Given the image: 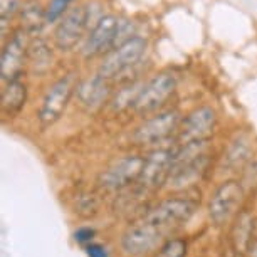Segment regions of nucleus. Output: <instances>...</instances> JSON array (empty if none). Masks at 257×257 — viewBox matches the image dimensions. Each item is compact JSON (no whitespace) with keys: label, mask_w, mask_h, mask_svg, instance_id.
Wrapping results in <instances>:
<instances>
[{"label":"nucleus","mask_w":257,"mask_h":257,"mask_svg":"<svg viewBox=\"0 0 257 257\" xmlns=\"http://www.w3.org/2000/svg\"><path fill=\"white\" fill-rule=\"evenodd\" d=\"M197 207L198 203L193 198H188L185 195H173L160 200L157 205L145 213L143 219L158 225L163 232L170 234V232L177 230L178 227L185 225L195 213Z\"/></svg>","instance_id":"f257e3e1"},{"label":"nucleus","mask_w":257,"mask_h":257,"mask_svg":"<svg viewBox=\"0 0 257 257\" xmlns=\"http://www.w3.org/2000/svg\"><path fill=\"white\" fill-rule=\"evenodd\" d=\"M244 185L239 180H224L208 198V219L213 225L220 227L229 224L232 219L239 215L240 205L244 202Z\"/></svg>","instance_id":"f03ea898"},{"label":"nucleus","mask_w":257,"mask_h":257,"mask_svg":"<svg viewBox=\"0 0 257 257\" xmlns=\"http://www.w3.org/2000/svg\"><path fill=\"white\" fill-rule=\"evenodd\" d=\"M158 225L152 224L147 219H142L128 225L121 234V250L130 257H145L160 249L165 240L170 239Z\"/></svg>","instance_id":"7ed1b4c3"},{"label":"nucleus","mask_w":257,"mask_h":257,"mask_svg":"<svg viewBox=\"0 0 257 257\" xmlns=\"http://www.w3.org/2000/svg\"><path fill=\"white\" fill-rule=\"evenodd\" d=\"M77 86H79L77 74L76 72H67L66 76L57 79L47 89L44 99L41 103V108L37 111L39 123H41L42 128H49L61 118L67 104H69L72 94L77 91Z\"/></svg>","instance_id":"20e7f679"},{"label":"nucleus","mask_w":257,"mask_h":257,"mask_svg":"<svg viewBox=\"0 0 257 257\" xmlns=\"http://www.w3.org/2000/svg\"><path fill=\"white\" fill-rule=\"evenodd\" d=\"M177 91V77L170 72H160L152 79L143 82L137 101H135L133 111L140 116H147L160 109L167 101L172 98Z\"/></svg>","instance_id":"39448f33"},{"label":"nucleus","mask_w":257,"mask_h":257,"mask_svg":"<svg viewBox=\"0 0 257 257\" xmlns=\"http://www.w3.org/2000/svg\"><path fill=\"white\" fill-rule=\"evenodd\" d=\"M145 167V157L142 155H124L114 160L108 168L98 177V185L104 190L116 192L138 183Z\"/></svg>","instance_id":"423d86ee"},{"label":"nucleus","mask_w":257,"mask_h":257,"mask_svg":"<svg viewBox=\"0 0 257 257\" xmlns=\"http://www.w3.org/2000/svg\"><path fill=\"white\" fill-rule=\"evenodd\" d=\"M180 123L182 118L177 109L162 111V113L145 119L142 124L137 126V130L132 135V140L135 145H140V147L158 145L168 140L173 133H177Z\"/></svg>","instance_id":"0eeeda50"},{"label":"nucleus","mask_w":257,"mask_h":257,"mask_svg":"<svg viewBox=\"0 0 257 257\" xmlns=\"http://www.w3.org/2000/svg\"><path fill=\"white\" fill-rule=\"evenodd\" d=\"M147 49V41L143 37H132L116 49L108 52L103 62L98 67V74L104 79H113V77L119 76L121 72L130 69L137 62L142 59Z\"/></svg>","instance_id":"6e6552de"},{"label":"nucleus","mask_w":257,"mask_h":257,"mask_svg":"<svg viewBox=\"0 0 257 257\" xmlns=\"http://www.w3.org/2000/svg\"><path fill=\"white\" fill-rule=\"evenodd\" d=\"M217 126V113L210 106H200L190 111L182 119L177 132L175 142L178 145H187L193 142H208Z\"/></svg>","instance_id":"1a4fd4ad"},{"label":"nucleus","mask_w":257,"mask_h":257,"mask_svg":"<svg viewBox=\"0 0 257 257\" xmlns=\"http://www.w3.org/2000/svg\"><path fill=\"white\" fill-rule=\"evenodd\" d=\"M173 153H175V147L158 148L150 152L145 157V167L137 185L150 192H155L167 185L170 172H172Z\"/></svg>","instance_id":"9d476101"},{"label":"nucleus","mask_w":257,"mask_h":257,"mask_svg":"<svg viewBox=\"0 0 257 257\" xmlns=\"http://www.w3.org/2000/svg\"><path fill=\"white\" fill-rule=\"evenodd\" d=\"M119 26L121 21H118L114 16H104L96 22L94 29L91 31L82 47V56L86 59H93L96 56H101L104 52H111L116 49L119 39Z\"/></svg>","instance_id":"9b49d317"},{"label":"nucleus","mask_w":257,"mask_h":257,"mask_svg":"<svg viewBox=\"0 0 257 257\" xmlns=\"http://www.w3.org/2000/svg\"><path fill=\"white\" fill-rule=\"evenodd\" d=\"M89 14L86 11V7H76L71 12L66 14V17L62 19L54 32V42L56 47L62 52L72 51L77 46V42L81 41L84 29L88 26Z\"/></svg>","instance_id":"f8f14e48"},{"label":"nucleus","mask_w":257,"mask_h":257,"mask_svg":"<svg viewBox=\"0 0 257 257\" xmlns=\"http://www.w3.org/2000/svg\"><path fill=\"white\" fill-rule=\"evenodd\" d=\"M27 32L24 29H17L12 34L11 41L7 42L2 51V79L6 82L21 79L24 72V64H26V54H27V42H26Z\"/></svg>","instance_id":"ddd939ff"},{"label":"nucleus","mask_w":257,"mask_h":257,"mask_svg":"<svg viewBox=\"0 0 257 257\" xmlns=\"http://www.w3.org/2000/svg\"><path fill=\"white\" fill-rule=\"evenodd\" d=\"M106 81L108 79L101 77L99 74L88 77V79H84V81H79L76 94H77L79 103L84 106V108L98 109L109 99L111 89Z\"/></svg>","instance_id":"4468645a"},{"label":"nucleus","mask_w":257,"mask_h":257,"mask_svg":"<svg viewBox=\"0 0 257 257\" xmlns=\"http://www.w3.org/2000/svg\"><path fill=\"white\" fill-rule=\"evenodd\" d=\"M230 242L237 254L244 255L254 245V215L249 210H240L230 229Z\"/></svg>","instance_id":"2eb2a0df"},{"label":"nucleus","mask_w":257,"mask_h":257,"mask_svg":"<svg viewBox=\"0 0 257 257\" xmlns=\"http://www.w3.org/2000/svg\"><path fill=\"white\" fill-rule=\"evenodd\" d=\"M27 101V86L21 79L11 81L2 89V113L7 116H16L26 106Z\"/></svg>","instance_id":"dca6fc26"},{"label":"nucleus","mask_w":257,"mask_h":257,"mask_svg":"<svg viewBox=\"0 0 257 257\" xmlns=\"http://www.w3.org/2000/svg\"><path fill=\"white\" fill-rule=\"evenodd\" d=\"M46 22V9L36 0L27 2L22 9V29L31 36H36L42 31Z\"/></svg>","instance_id":"f3484780"},{"label":"nucleus","mask_w":257,"mask_h":257,"mask_svg":"<svg viewBox=\"0 0 257 257\" xmlns=\"http://www.w3.org/2000/svg\"><path fill=\"white\" fill-rule=\"evenodd\" d=\"M27 57H29V62H31L34 72H37V74H42V72H46L49 69L51 61H52L51 49L47 47L44 41L34 42V44L29 47Z\"/></svg>","instance_id":"a211bd4d"},{"label":"nucleus","mask_w":257,"mask_h":257,"mask_svg":"<svg viewBox=\"0 0 257 257\" xmlns=\"http://www.w3.org/2000/svg\"><path fill=\"white\" fill-rule=\"evenodd\" d=\"M224 157H225L224 162L227 168H230V170L244 168V165L249 162V158H250V148H249V145H247V142L237 138L232 142V145L229 147Z\"/></svg>","instance_id":"6ab92c4d"},{"label":"nucleus","mask_w":257,"mask_h":257,"mask_svg":"<svg viewBox=\"0 0 257 257\" xmlns=\"http://www.w3.org/2000/svg\"><path fill=\"white\" fill-rule=\"evenodd\" d=\"M188 242L183 237H170L160 245L155 257H187Z\"/></svg>","instance_id":"aec40b11"},{"label":"nucleus","mask_w":257,"mask_h":257,"mask_svg":"<svg viewBox=\"0 0 257 257\" xmlns=\"http://www.w3.org/2000/svg\"><path fill=\"white\" fill-rule=\"evenodd\" d=\"M143 84H132L128 86V88L121 89L118 94H116V98L111 101V108L113 111H123V109H128L135 106V101H137L140 91H142Z\"/></svg>","instance_id":"412c9836"},{"label":"nucleus","mask_w":257,"mask_h":257,"mask_svg":"<svg viewBox=\"0 0 257 257\" xmlns=\"http://www.w3.org/2000/svg\"><path fill=\"white\" fill-rule=\"evenodd\" d=\"M72 0H49L46 9V22L52 24L59 19L62 14L67 11V7L71 6Z\"/></svg>","instance_id":"4be33fe9"},{"label":"nucleus","mask_w":257,"mask_h":257,"mask_svg":"<svg viewBox=\"0 0 257 257\" xmlns=\"http://www.w3.org/2000/svg\"><path fill=\"white\" fill-rule=\"evenodd\" d=\"M0 14H2V24L7 22V19H11L19 9V0H2L0 2Z\"/></svg>","instance_id":"5701e85b"},{"label":"nucleus","mask_w":257,"mask_h":257,"mask_svg":"<svg viewBox=\"0 0 257 257\" xmlns=\"http://www.w3.org/2000/svg\"><path fill=\"white\" fill-rule=\"evenodd\" d=\"M94 235H96V230L91 229V227H79L74 234L77 242H91Z\"/></svg>","instance_id":"b1692460"},{"label":"nucleus","mask_w":257,"mask_h":257,"mask_svg":"<svg viewBox=\"0 0 257 257\" xmlns=\"http://www.w3.org/2000/svg\"><path fill=\"white\" fill-rule=\"evenodd\" d=\"M86 252H88L89 257H108V252L101 244H88L86 245Z\"/></svg>","instance_id":"393cba45"}]
</instances>
